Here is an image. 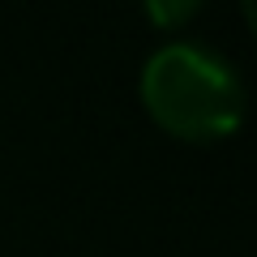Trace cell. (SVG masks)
<instances>
[{
  "mask_svg": "<svg viewBox=\"0 0 257 257\" xmlns=\"http://www.w3.org/2000/svg\"><path fill=\"white\" fill-rule=\"evenodd\" d=\"M142 103L176 138L214 142L236 133L244 116L240 73L202 43H172L142 69Z\"/></svg>",
  "mask_w": 257,
  "mask_h": 257,
  "instance_id": "cell-1",
  "label": "cell"
},
{
  "mask_svg": "<svg viewBox=\"0 0 257 257\" xmlns=\"http://www.w3.org/2000/svg\"><path fill=\"white\" fill-rule=\"evenodd\" d=\"M155 26H180L202 9V0H142Z\"/></svg>",
  "mask_w": 257,
  "mask_h": 257,
  "instance_id": "cell-2",
  "label": "cell"
}]
</instances>
